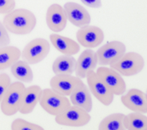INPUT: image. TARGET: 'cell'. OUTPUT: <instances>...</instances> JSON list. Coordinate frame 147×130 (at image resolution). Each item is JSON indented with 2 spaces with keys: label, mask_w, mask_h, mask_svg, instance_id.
Wrapping results in <instances>:
<instances>
[{
  "label": "cell",
  "mask_w": 147,
  "mask_h": 130,
  "mask_svg": "<svg viewBox=\"0 0 147 130\" xmlns=\"http://www.w3.org/2000/svg\"><path fill=\"white\" fill-rule=\"evenodd\" d=\"M3 24L9 33L25 35L34 30L37 19L32 11L26 9H14L4 14Z\"/></svg>",
  "instance_id": "obj_1"
},
{
  "label": "cell",
  "mask_w": 147,
  "mask_h": 130,
  "mask_svg": "<svg viewBox=\"0 0 147 130\" xmlns=\"http://www.w3.org/2000/svg\"><path fill=\"white\" fill-rule=\"evenodd\" d=\"M26 87L21 82H12L0 102V109L3 115L11 117L21 108Z\"/></svg>",
  "instance_id": "obj_2"
},
{
  "label": "cell",
  "mask_w": 147,
  "mask_h": 130,
  "mask_svg": "<svg viewBox=\"0 0 147 130\" xmlns=\"http://www.w3.org/2000/svg\"><path fill=\"white\" fill-rule=\"evenodd\" d=\"M39 103L45 112L53 117L62 113L71 106L68 97L51 88H45L42 91Z\"/></svg>",
  "instance_id": "obj_3"
},
{
  "label": "cell",
  "mask_w": 147,
  "mask_h": 130,
  "mask_svg": "<svg viewBox=\"0 0 147 130\" xmlns=\"http://www.w3.org/2000/svg\"><path fill=\"white\" fill-rule=\"evenodd\" d=\"M145 66L143 56L137 52H125V55L115 63L109 65L110 68L119 72L122 76H133L141 72Z\"/></svg>",
  "instance_id": "obj_4"
},
{
  "label": "cell",
  "mask_w": 147,
  "mask_h": 130,
  "mask_svg": "<svg viewBox=\"0 0 147 130\" xmlns=\"http://www.w3.org/2000/svg\"><path fill=\"white\" fill-rule=\"evenodd\" d=\"M51 44L44 38H35L27 44L21 51V57L30 65L41 62L50 53Z\"/></svg>",
  "instance_id": "obj_5"
},
{
  "label": "cell",
  "mask_w": 147,
  "mask_h": 130,
  "mask_svg": "<svg viewBox=\"0 0 147 130\" xmlns=\"http://www.w3.org/2000/svg\"><path fill=\"white\" fill-rule=\"evenodd\" d=\"M57 124L66 127L79 128L87 125L91 121V115L83 108L71 105L62 113L55 117Z\"/></svg>",
  "instance_id": "obj_6"
},
{
  "label": "cell",
  "mask_w": 147,
  "mask_h": 130,
  "mask_svg": "<svg viewBox=\"0 0 147 130\" xmlns=\"http://www.w3.org/2000/svg\"><path fill=\"white\" fill-rule=\"evenodd\" d=\"M126 52V45L119 40L107 42L97 51L98 64L102 66H109L117 62Z\"/></svg>",
  "instance_id": "obj_7"
},
{
  "label": "cell",
  "mask_w": 147,
  "mask_h": 130,
  "mask_svg": "<svg viewBox=\"0 0 147 130\" xmlns=\"http://www.w3.org/2000/svg\"><path fill=\"white\" fill-rule=\"evenodd\" d=\"M96 73L114 96H121L126 91V83L123 76L113 69L107 66H101Z\"/></svg>",
  "instance_id": "obj_8"
},
{
  "label": "cell",
  "mask_w": 147,
  "mask_h": 130,
  "mask_svg": "<svg viewBox=\"0 0 147 130\" xmlns=\"http://www.w3.org/2000/svg\"><path fill=\"white\" fill-rule=\"evenodd\" d=\"M77 41L86 49H93L103 42L104 33L101 28L94 25H85L77 32Z\"/></svg>",
  "instance_id": "obj_9"
},
{
  "label": "cell",
  "mask_w": 147,
  "mask_h": 130,
  "mask_svg": "<svg viewBox=\"0 0 147 130\" xmlns=\"http://www.w3.org/2000/svg\"><path fill=\"white\" fill-rule=\"evenodd\" d=\"M87 82L91 94H92L95 98L104 106H109L113 102L114 95L110 92V90L106 87V85L98 76L95 71H91L88 75Z\"/></svg>",
  "instance_id": "obj_10"
},
{
  "label": "cell",
  "mask_w": 147,
  "mask_h": 130,
  "mask_svg": "<svg viewBox=\"0 0 147 130\" xmlns=\"http://www.w3.org/2000/svg\"><path fill=\"white\" fill-rule=\"evenodd\" d=\"M120 101L126 108L146 114L147 112V95L140 89L132 88L125 95H121Z\"/></svg>",
  "instance_id": "obj_11"
},
{
  "label": "cell",
  "mask_w": 147,
  "mask_h": 130,
  "mask_svg": "<svg viewBox=\"0 0 147 130\" xmlns=\"http://www.w3.org/2000/svg\"><path fill=\"white\" fill-rule=\"evenodd\" d=\"M67 21L72 25L81 28L91 23V16L88 11L81 4L74 2H67L63 6Z\"/></svg>",
  "instance_id": "obj_12"
},
{
  "label": "cell",
  "mask_w": 147,
  "mask_h": 130,
  "mask_svg": "<svg viewBox=\"0 0 147 130\" xmlns=\"http://www.w3.org/2000/svg\"><path fill=\"white\" fill-rule=\"evenodd\" d=\"M45 20L47 27L53 33H60L63 31L67 24V20L65 14L63 6L53 3L46 11Z\"/></svg>",
  "instance_id": "obj_13"
},
{
  "label": "cell",
  "mask_w": 147,
  "mask_h": 130,
  "mask_svg": "<svg viewBox=\"0 0 147 130\" xmlns=\"http://www.w3.org/2000/svg\"><path fill=\"white\" fill-rule=\"evenodd\" d=\"M98 65V58L94 51L92 49L84 50L80 55L78 60H76L74 72L76 76L80 79L86 78L91 71H95Z\"/></svg>",
  "instance_id": "obj_14"
},
{
  "label": "cell",
  "mask_w": 147,
  "mask_h": 130,
  "mask_svg": "<svg viewBox=\"0 0 147 130\" xmlns=\"http://www.w3.org/2000/svg\"><path fill=\"white\" fill-rule=\"evenodd\" d=\"M81 82L82 79H80L78 76H72V74L55 75L50 81V86L51 89L69 98V96L71 94L75 87Z\"/></svg>",
  "instance_id": "obj_15"
},
{
  "label": "cell",
  "mask_w": 147,
  "mask_h": 130,
  "mask_svg": "<svg viewBox=\"0 0 147 130\" xmlns=\"http://www.w3.org/2000/svg\"><path fill=\"white\" fill-rule=\"evenodd\" d=\"M69 98L71 105L80 107L88 112L92 110V99L90 90L82 81L75 87Z\"/></svg>",
  "instance_id": "obj_16"
},
{
  "label": "cell",
  "mask_w": 147,
  "mask_h": 130,
  "mask_svg": "<svg viewBox=\"0 0 147 130\" xmlns=\"http://www.w3.org/2000/svg\"><path fill=\"white\" fill-rule=\"evenodd\" d=\"M50 41L54 48L62 55H75L81 49V45L78 41L67 36L58 34L57 33H53L50 35Z\"/></svg>",
  "instance_id": "obj_17"
},
{
  "label": "cell",
  "mask_w": 147,
  "mask_h": 130,
  "mask_svg": "<svg viewBox=\"0 0 147 130\" xmlns=\"http://www.w3.org/2000/svg\"><path fill=\"white\" fill-rule=\"evenodd\" d=\"M42 91L43 89L38 85H32L26 87L22 105L19 112L24 115L31 113L40 100Z\"/></svg>",
  "instance_id": "obj_18"
},
{
  "label": "cell",
  "mask_w": 147,
  "mask_h": 130,
  "mask_svg": "<svg viewBox=\"0 0 147 130\" xmlns=\"http://www.w3.org/2000/svg\"><path fill=\"white\" fill-rule=\"evenodd\" d=\"M10 71L14 78L23 83L31 82L34 79V72L28 64L24 60H18L10 66Z\"/></svg>",
  "instance_id": "obj_19"
},
{
  "label": "cell",
  "mask_w": 147,
  "mask_h": 130,
  "mask_svg": "<svg viewBox=\"0 0 147 130\" xmlns=\"http://www.w3.org/2000/svg\"><path fill=\"white\" fill-rule=\"evenodd\" d=\"M21 58V51L13 45L0 47V71L10 68L15 61Z\"/></svg>",
  "instance_id": "obj_20"
},
{
  "label": "cell",
  "mask_w": 147,
  "mask_h": 130,
  "mask_svg": "<svg viewBox=\"0 0 147 130\" xmlns=\"http://www.w3.org/2000/svg\"><path fill=\"white\" fill-rule=\"evenodd\" d=\"M76 59L73 55H63L53 62L52 71L55 75H71L74 72Z\"/></svg>",
  "instance_id": "obj_21"
},
{
  "label": "cell",
  "mask_w": 147,
  "mask_h": 130,
  "mask_svg": "<svg viewBox=\"0 0 147 130\" xmlns=\"http://www.w3.org/2000/svg\"><path fill=\"white\" fill-rule=\"evenodd\" d=\"M125 118L124 113H113L105 117L101 121L99 130H125Z\"/></svg>",
  "instance_id": "obj_22"
},
{
  "label": "cell",
  "mask_w": 147,
  "mask_h": 130,
  "mask_svg": "<svg viewBox=\"0 0 147 130\" xmlns=\"http://www.w3.org/2000/svg\"><path fill=\"white\" fill-rule=\"evenodd\" d=\"M125 128L128 130H146V116L144 113L136 112L125 115Z\"/></svg>",
  "instance_id": "obj_23"
},
{
  "label": "cell",
  "mask_w": 147,
  "mask_h": 130,
  "mask_svg": "<svg viewBox=\"0 0 147 130\" xmlns=\"http://www.w3.org/2000/svg\"><path fill=\"white\" fill-rule=\"evenodd\" d=\"M12 130H44V128L36 123L22 119H16L11 123Z\"/></svg>",
  "instance_id": "obj_24"
},
{
  "label": "cell",
  "mask_w": 147,
  "mask_h": 130,
  "mask_svg": "<svg viewBox=\"0 0 147 130\" xmlns=\"http://www.w3.org/2000/svg\"><path fill=\"white\" fill-rule=\"evenodd\" d=\"M11 83V78L7 73H0V102Z\"/></svg>",
  "instance_id": "obj_25"
},
{
  "label": "cell",
  "mask_w": 147,
  "mask_h": 130,
  "mask_svg": "<svg viewBox=\"0 0 147 130\" xmlns=\"http://www.w3.org/2000/svg\"><path fill=\"white\" fill-rule=\"evenodd\" d=\"M10 42L11 40L9 34V31L5 28L3 22L0 21V47L9 45Z\"/></svg>",
  "instance_id": "obj_26"
},
{
  "label": "cell",
  "mask_w": 147,
  "mask_h": 130,
  "mask_svg": "<svg viewBox=\"0 0 147 130\" xmlns=\"http://www.w3.org/2000/svg\"><path fill=\"white\" fill-rule=\"evenodd\" d=\"M15 0H0V14H6L15 9Z\"/></svg>",
  "instance_id": "obj_27"
},
{
  "label": "cell",
  "mask_w": 147,
  "mask_h": 130,
  "mask_svg": "<svg viewBox=\"0 0 147 130\" xmlns=\"http://www.w3.org/2000/svg\"><path fill=\"white\" fill-rule=\"evenodd\" d=\"M81 2L92 9H99L102 5V0H81Z\"/></svg>",
  "instance_id": "obj_28"
}]
</instances>
